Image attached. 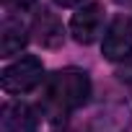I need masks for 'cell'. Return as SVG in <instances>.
<instances>
[{
    "mask_svg": "<svg viewBox=\"0 0 132 132\" xmlns=\"http://www.w3.org/2000/svg\"><path fill=\"white\" fill-rule=\"evenodd\" d=\"M93 83L91 75L80 68H60L52 75H47L42 88V114L54 122L65 124L73 111H78L91 98Z\"/></svg>",
    "mask_w": 132,
    "mask_h": 132,
    "instance_id": "cell-1",
    "label": "cell"
},
{
    "mask_svg": "<svg viewBox=\"0 0 132 132\" xmlns=\"http://www.w3.org/2000/svg\"><path fill=\"white\" fill-rule=\"evenodd\" d=\"M132 129V93L127 88H114L104 96L93 114L91 132H129Z\"/></svg>",
    "mask_w": 132,
    "mask_h": 132,
    "instance_id": "cell-2",
    "label": "cell"
},
{
    "mask_svg": "<svg viewBox=\"0 0 132 132\" xmlns=\"http://www.w3.org/2000/svg\"><path fill=\"white\" fill-rule=\"evenodd\" d=\"M44 80H47L44 65L34 54L18 57L16 62H11L8 68L0 73V86H3V91L11 93V96H23V93L34 91L39 83H44Z\"/></svg>",
    "mask_w": 132,
    "mask_h": 132,
    "instance_id": "cell-3",
    "label": "cell"
},
{
    "mask_svg": "<svg viewBox=\"0 0 132 132\" xmlns=\"http://www.w3.org/2000/svg\"><path fill=\"white\" fill-rule=\"evenodd\" d=\"M101 52L109 62H124L132 57V21L127 16H114L104 31Z\"/></svg>",
    "mask_w": 132,
    "mask_h": 132,
    "instance_id": "cell-4",
    "label": "cell"
},
{
    "mask_svg": "<svg viewBox=\"0 0 132 132\" xmlns=\"http://www.w3.org/2000/svg\"><path fill=\"white\" fill-rule=\"evenodd\" d=\"M104 5L101 3H86L80 5L70 18V34L78 44H93L104 31Z\"/></svg>",
    "mask_w": 132,
    "mask_h": 132,
    "instance_id": "cell-5",
    "label": "cell"
},
{
    "mask_svg": "<svg viewBox=\"0 0 132 132\" xmlns=\"http://www.w3.org/2000/svg\"><path fill=\"white\" fill-rule=\"evenodd\" d=\"M31 39L47 49H57L65 42V26L60 21L57 13H52L49 8H39L34 21H31Z\"/></svg>",
    "mask_w": 132,
    "mask_h": 132,
    "instance_id": "cell-6",
    "label": "cell"
},
{
    "mask_svg": "<svg viewBox=\"0 0 132 132\" xmlns=\"http://www.w3.org/2000/svg\"><path fill=\"white\" fill-rule=\"evenodd\" d=\"M39 109L23 101H13L3 106V129L5 132H36L39 129Z\"/></svg>",
    "mask_w": 132,
    "mask_h": 132,
    "instance_id": "cell-7",
    "label": "cell"
},
{
    "mask_svg": "<svg viewBox=\"0 0 132 132\" xmlns=\"http://www.w3.org/2000/svg\"><path fill=\"white\" fill-rule=\"evenodd\" d=\"M29 34H31V29H26V23L21 18H16L13 13H5L3 23H0V52H3V57L18 54L29 44V39H31Z\"/></svg>",
    "mask_w": 132,
    "mask_h": 132,
    "instance_id": "cell-8",
    "label": "cell"
},
{
    "mask_svg": "<svg viewBox=\"0 0 132 132\" xmlns=\"http://www.w3.org/2000/svg\"><path fill=\"white\" fill-rule=\"evenodd\" d=\"M117 75H119V80H122V83H132V57H129V60H124V62H119Z\"/></svg>",
    "mask_w": 132,
    "mask_h": 132,
    "instance_id": "cell-9",
    "label": "cell"
},
{
    "mask_svg": "<svg viewBox=\"0 0 132 132\" xmlns=\"http://www.w3.org/2000/svg\"><path fill=\"white\" fill-rule=\"evenodd\" d=\"M3 3H5V8H11V11H29V8L36 5V0H3Z\"/></svg>",
    "mask_w": 132,
    "mask_h": 132,
    "instance_id": "cell-10",
    "label": "cell"
},
{
    "mask_svg": "<svg viewBox=\"0 0 132 132\" xmlns=\"http://www.w3.org/2000/svg\"><path fill=\"white\" fill-rule=\"evenodd\" d=\"M54 132H88V127H83V124H73V122H65V124H60Z\"/></svg>",
    "mask_w": 132,
    "mask_h": 132,
    "instance_id": "cell-11",
    "label": "cell"
},
{
    "mask_svg": "<svg viewBox=\"0 0 132 132\" xmlns=\"http://www.w3.org/2000/svg\"><path fill=\"white\" fill-rule=\"evenodd\" d=\"M54 3H57L60 8H78V5L86 3V0H54Z\"/></svg>",
    "mask_w": 132,
    "mask_h": 132,
    "instance_id": "cell-12",
    "label": "cell"
}]
</instances>
